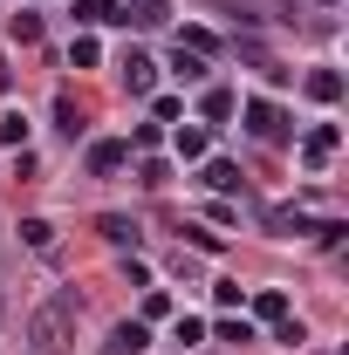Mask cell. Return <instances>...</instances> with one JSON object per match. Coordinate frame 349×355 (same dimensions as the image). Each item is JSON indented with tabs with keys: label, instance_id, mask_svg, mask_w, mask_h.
<instances>
[{
	"label": "cell",
	"instance_id": "obj_1",
	"mask_svg": "<svg viewBox=\"0 0 349 355\" xmlns=\"http://www.w3.org/2000/svg\"><path fill=\"white\" fill-rule=\"evenodd\" d=\"M76 314H83V301H76V287H62V294H48L42 308L28 314V342L35 349H69V335H76Z\"/></svg>",
	"mask_w": 349,
	"mask_h": 355
},
{
	"label": "cell",
	"instance_id": "obj_2",
	"mask_svg": "<svg viewBox=\"0 0 349 355\" xmlns=\"http://www.w3.org/2000/svg\"><path fill=\"white\" fill-rule=\"evenodd\" d=\"M240 116H247V137H261V144H288L295 137V123L267 103V96H254V103H240Z\"/></svg>",
	"mask_w": 349,
	"mask_h": 355
},
{
	"label": "cell",
	"instance_id": "obj_3",
	"mask_svg": "<svg viewBox=\"0 0 349 355\" xmlns=\"http://www.w3.org/2000/svg\"><path fill=\"white\" fill-rule=\"evenodd\" d=\"M131 164V144H117V137H96L89 144V178H117Z\"/></svg>",
	"mask_w": 349,
	"mask_h": 355
},
{
	"label": "cell",
	"instance_id": "obj_4",
	"mask_svg": "<svg viewBox=\"0 0 349 355\" xmlns=\"http://www.w3.org/2000/svg\"><path fill=\"white\" fill-rule=\"evenodd\" d=\"M124 89H131V96H151V89H158V62H151L144 48L124 55Z\"/></svg>",
	"mask_w": 349,
	"mask_h": 355
},
{
	"label": "cell",
	"instance_id": "obj_5",
	"mask_svg": "<svg viewBox=\"0 0 349 355\" xmlns=\"http://www.w3.org/2000/svg\"><path fill=\"white\" fill-rule=\"evenodd\" d=\"M117 14H124V28H165L172 21L165 0H117Z\"/></svg>",
	"mask_w": 349,
	"mask_h": 355
},
{
	"label": "cell",
	"instance_id": "obj_6",
	"mask_svg": "<svg viewBox=\"0 0 349 355\" xmlns=\"http://www.w3.org/2000/svg\"><path fill=\"white\" fill-rule=\"evenodd\" d=\"M336 150H343V130H336V123H322V130H308V137H302V157L315 164V171H322Z\"/></svg>",
	"mask_w": 349,
	"mask_h": 355
},
{
	"label": "cell",
	"instance_id": "obj_7",
	"mask_svg": "<svg viewBox=\"0 0 349 355\" xmlns=\"http://www.w3.org/2000/svg\"><path fill=\"white\" fill-rule=\"evenodd\" d=\"M144 342H151V335H144V321H117V328H110V342H103V355H144Z\"/></svg>",
	"mask_w": 349,
	"mask_h": 355
},
{
	"label": "cell",
	"instance_id": "obj_8",
	"mask_svg": "<svg viewBox=\"0 0 349 355\" xmlns=\"http://www.w3.org/2000/svg\"><path fill=\"white\" fill-rule=\"evenodd\" d=\"M199 164H206V171H199V178L213 184L219 198H233V191H240V164H226V157H199Z\"/></svg>",
	"mask_w": 349,
	"mask_h": 355
},
{
	"label": "cell",
	"instance_id": "obj_9",
	"mask_svg": "<svg viewBox=\"0 0 349 355\" xmlns=\"http://www.w3.org/2000/svg\"><path fill=\"white\" fill-rule=\"evenodd\" d=\"M55 130L69 137V144H76V137L89 130V123H83V103H76V96H69V89H62V96H55Z\"/></svg>",
	"mask_w": 349,
	"mask_h": 355
},
{
	"label": "cell",
	"instance_id": "obj_10",
	"mask_svg": "<svg viewBox=\"0 0 349 355\" xmlns=\"http://www.w3.org/2000/svg\"><path fill=\"white\" fill-rule=\"evenodd\" d=\"M302 89L315 96V103H343V76H336V69H308Z\"/></svg>",
	"mask_w": 349,
	"mask_h": 355
},
{
	"label": "cell",
	"instance_id": "obj_11",
	"mask_svg": "<svg viewBox=\"0 0 349 355\" xmlns=\"http://www.w3.org/2000/svg\"><path fill=\"white\" fill-rule=\"evenodd\" d=\"M96 232H103L110 246H131V253H137V219H124V212H103V219H96Z\"/></svg>",
	"mask_w": 349,
	"mask_h": 355
},
{
	"label": "cell",
	"instance_id": "obj_12",
	"mask_svg": "<svg viewBox=\"0 0 349 355\" xmlns=\"http://www.w3.org/2000/svg\"><path fill=\"white\" fill-rule=\"evenodd\" d=\"M233 110H240V96H233V89H206V96H199V116H206V123H226Z\"/></svg>",
	"mask_w": 349,
	"mask_h": 355
},
{
	"label": "cell",
	"instance_id": "obj_13",
	"mask_svg": "<svg viewBox=\"0 0 349 355\" xmlns=\"http://www.w3.org/2000/svg\"><path fill=\"white\" fill-rule=\"evenodd\" d=\"M267 232H274V239H302V232H308V212H288V205H274V212H267Z\"/></svg>",
	"mask_w": 349,
	"mask_h": 355
},
{
	"label": "cell",
	"instance_id": "obj_14",
	"mask_svg": "<svg viewBox=\"0 0 349 355\" xmlns=\"http://www.w3.org/2000/svg\"><path fill=\"white\" fill-rule=\"evenodd\" d=\"M76 21H83V28H110V21H124V14H117V0H76Z\"/></svg>",
	"mask_w": 349,
	"mask_h": 355
},
{
	"label": "cell",
	"instance_id": "obj_15",
	"mask_svg": "<svg viewBox=\"0 0 349 355\" xmlns=\"http://www.w3.org/2000/svg\"><path fill=\"white\" fill-rule=\"evenodd\" d=\"M137 184H144V191H165V184H172V164H165V157H137Z\"/></svg>",
	"mask_w": 349,
	"mask_h": 355
},
{
	"label": "cell",
	"instance_id": "obj_16",
	"mask_svg": "<svg viewBox=\"0 0 349 355\" xmlns=\"http://www.w3.org/2000/svg\"><path fill=\"white\" fill-rule=\"evenodd\" d=\"M254 314H261V321H288V294H281V287H261V294H254Z\"/></svg>",
	"mask_w": 349,
	"mask_h": 355
},
{
	"label": "cell",
	"instance_id": "obj_17",
	"mask_svg": "<svg viewBox=\"0 0 349 355\" xmlns=\"http://www.w3.org/2000/svg\"><path fill=\"white\" fill-rule=\"evenodd\" d=\"M172 76H178V83H206V55L178 48V55H172Z\"/></svg>",
	"mask_w": 349,
	"mask_h": 355
},
{
	"label": "cell",
	"instance_id": "obj_18",
	"mask_svg": "<svg viewBox=\"0 0 349 355\" xmlns=\"http://www.w3.org/2000/svg\"><path fill=\"white\" fill-rule=\"evenodd\" d=\"M0 144H7V150H28V116H21V110L0 116Z\"/></svg>",
	"mask_w": 349,
	"mask_h": 355
},
{
	"label": "cell",
	"instance_id": "obj_19",
	"mask_svg": "<svg viewBox=\"0 0 349 355\" xmlns=\"http://www.w3.org/2000/svg\"><path fill=\"white\" fill-rule=\"evenodd\" d=\"M172 150L185 164H199V157H206V130H172Z\"/></svg>",
	"mask_w": 349,
	"mask_h": 355
},
{
	"label": "cell",
	"instance_id": "obj_20",
	"mask_svg": "<svg viewBox=\"0 0 349 355\" xmlns=\"http://www.w3.org/2000/svg\"><path fill=\"white\" fill-rule=\"evenodd\" d=\"M96 62H103L96 35H76V42H69V69H96Z\"/></svg>",
	"mask_w": 349,
	"mask_h": 355
},
{
	"label": "cell",
	"instance_id": "obj_21",
	"mask_svg": "<svg viewBox=\"0 0 349 355\" xmlns=\"http://www.w3.org/2000/svg\"><path fill=\"white\" fill-rule=\"evenodd\" d=\"M7 35H14L21 48H35V42H42V14H14V21H7Z\"/></svg>",
	"mask_w": 349,
	"mask_h": 355
},
{
	"label": "cell",
	"instance_id": "obj_22",
	"mask_svg": "<svg viewBox=\"0 0 349 355\" xmlns=\"http://www.w3.org/2000/svg\"><path fill=\"white\" fill-rule=\"evenodd\" d=\"M21 239H28L35 253H48V246H55V225L48 219H21Z\"/></svg>",
	"mask_w": 349,
	"mask_h": 355
},
{
	"label": "cell",
	"instance_id": "obj_23",
	"mask_svg": "<svg viewBox=\"0 0 349 355\" xmlns=\"http://www.w3.org/2000/svg\"><path fill=\"white\" fill-rule=\"evenodd\" d=\"M178 232H185V246H199V253H219V246H226L213 225H178Z\"/></svg>",
	"mask_w": 349,
	"mask_h": 355
},
{
	"label": "cell",
	"instance_id": "obj_24",
	"mask_svg": "<svg viewBox=\"0 0 349 355\" xmlns=\"http://www.w3.org/2000/svg\"><path fill=\"white\" fill-rule=\"evenodd\" d=\"M308 232H315V246H329V253L349 239V225H343V219H322V225H308Z\"/></svg>",
	"mask_w": 349,
	"mask_h": 355
},
{
	"label": "cell",
	"instance_id": "obj_25",
	"mask_svg": "<svg viewBox=\"0 0 349 355\" xmlns=\"http://www.w3.org/2000/svg\"><path fill=\"white\" fill-rule=\"evenodd\" d=\"M158 144H165V130H158V123H137V130H131V150H144V157H151Z\"/></svg>",
	"mask_w": 349,
	"mask_h": 355
},
{
	"label": "cell",
	"instance_id": "obj_26",
	"mask_svg": "<svg viewBox=\"0 0 349 355\" xmlns=\"http://www.w3.org/2000/svg\"><path fill=\"white\" fill-rule=\"evenodd\" d=\"M274 342H281V349H295V342H302V321H295V314H288V321H274Z\"/></svg>",
	"mask_w": 349,
	"mask_h": 355
},
{
	"label": "cell",
	"instance_id": "obj_27",
	"mask_svg": "<svg viewBox=\"0 0 349 355\" xmlns=\"http://www.w3.org/2000/svg\"><path fill=\"white\" fill-rule=\"evenodd\" d=\"M165 314H172V301H165V294L151 287V294H144V321H165Z\"/></svg>",
	"mask_w": 349,
	"mask_h": 355
},
{
	"label": "cell",
	"instance_id": "obj_28",
	"mask_svg": "<svg viewBox=\"0 0 349 355\" xmlns=\"http://www.w3.org/2000/svg\"><path fill=\"white\" fill-rule=\"evenodd\" d=\"M7 83H14V76H7V55H0V96H7Z\"/></svg>",
	"mask_w": 349,
	"mask_h": 355
},
{
	"label": "cell",
	"instance_id": "obj_29",
	"mask_svg": "<svg viewBox=\"0 0 349 355\" xmlns=\"http://www.w3.org/2000/svg\"><path fill=\"white\" fill-rule=\"evenodd\" d=\"M322 7H336V0H322Z\"/></svg>",
	"mask_w": 349,
	"mask_h": 355
}]
</instances>
